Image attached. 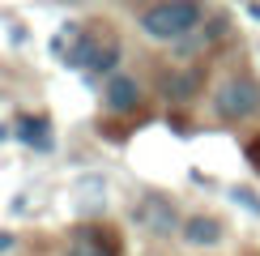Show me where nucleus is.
I'll use <instances>...</instances> for the list:
<instances>
[{"label": "nucleus", "mask_w": 260, "mask_h": 256, "mask_svg": "<svg viewBox=\"0 0 260 256\" xmlns=\"http://www.w3.org/2000/svg\"><path fill=\"white\" fill-rule=\"evenodd\" d=\"M137 26H141V35H149L158 43H183L201 26V5L197 0H162V5L145 9L137 17Z\"/></svg>", "instance_id": "1"}, {"label": "nucleus", "mask_w": 260, "mask_h": 256, "mask_svg": "<svg viewBox=\"0 0 260 256\" xmlns=\"http://www.w3.org/2000/svg\"><path fill=\"white\" fill-rule=\"evenodd\" d=\"M213 111L226 124H239L247 115H256L260 111V85L252 77H226L218 85V94H213Z\"/></svg>", "instance_id": "2"}, {"label": "nucleus", "mask_w": 260, "mask_h": 256, "mask_svg": "<svg viewBox=\"0 0 260 256\" xmlns=\"http://www.w3.org/2000/svg\"><path fill=\"white\" fill-rule=\"evenodd\" d=\"M133 222H137V227H145L149 235H175V231H179L175 205L162 201V197H145V201L133 209Z\"/></svg>", "instance_id": "3"}, {"label": "nucleus", "mask_w": 260, "mask_h": 256, "mask_svg": "<svg viewBox=\"0 0 260 256\" xmlns=\"http://www.w3.org/2000/svg\"><path fill=\"white\" fill-rule=\"evenodd\" d=\"M162 99H171V103H192L197 94L205 90V77H201V69H171V73H162Z\"/></svg>", "instance_id": "4"}, {"label": "nucleus", "mask_w": 260, "mask_h": 256, "mask_svg": "<svg viewBox=\"0 0 260 256\" xmlns=\"http://www.w3.org/2000/svg\"><path fill=\"white\" fill-rule=\"evenodd\" d=\"M103 103L111 107V111H137V107H141V85H137V77L111 73L107 85H103Z\"/></svg>", "instance_id": "5"}, {"label": "nucleus", "mask_w": 260, "mask_h": 256, "mask_svg": "<svg viewBox=\"0 0 260 256\" xmlns=\"http://www.w3.org/2000/svg\"><path fill=\"white\" fill-rule=\"evenodd\" d=\"M183 239L197 243V248H205V243H218V239H222V227H218L213 218H205V213H197V218L183 222Z\"/></svg>", "instance_id": "6"}, {"label": "nucleus", "mask_w": 260, "mask_h": 256, "mask_svg": "<svg viewBox=\"0 0 260 256\" xmlns=\"http://www.w3.org/2000/svg\"><path fill=\"white\" fill-rule=\"evenodd\" d=\"M69 256H115V248L103 243V239H94V235H77L73 248H69Z\"/></svg>", "instance_id": "7"}, {"label": "nucleus", "mask_w": 260, "mask_h": 256, "mask_svg": "<svg viewBox=\"0 0 260 256\" xmlns=\"http://www.w3.org/2000/svg\"><path fill=\"white\" fill-rule=\"evenodd\" d=\"M21 141H26V145H39V149H51L47 120H26V124H21Z\"/></svg>", "instance_id": "8"}, {"label": "nucleus", "mask_w": 260, "mask_h": 256, "mask_svg": "<svg viewBox=\"0 0 260 256\" xmlns=\"http://www.w3.org/2000/svg\"><path fill=\"white\" fill-rule=\"evenodd\" d=\"M231 197H235V201H243V205L252 209V213H260V201H256V192H252V188H235Z\"/></svg>", "instance_id": "9"}, {"label": "nucleus", "mask_w": 260, "mask_h": 256, "mask_svg": "<svg viewBox=\"0 0 260 256\" xmlns=\"http://www.w3.org/2000/svg\"><path fill=\"white\" fill-rule=\"evenodd\" d=\"M5 248H13V235H0V252Z\"/></svg>", "instance_id": "10"}]
</instances>
